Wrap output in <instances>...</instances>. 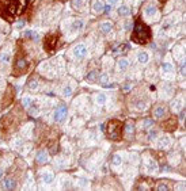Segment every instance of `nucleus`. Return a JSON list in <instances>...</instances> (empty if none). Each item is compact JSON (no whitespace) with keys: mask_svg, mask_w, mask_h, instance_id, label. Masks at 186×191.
Returning a JSON list of instances; mask_svg holds the SVG:
<instances>
[{"mask_svg":"<svg viewBox=\"0 0 186 191\" xmlns=\"http://www.w3.org/2000/svg\"><path fill=\"white\" fill-rule=\"evenodd\" d=\"M83 26H84V23H83V20H75L74 22V25H72V30H80V29H83Z\"/></svg>","mask_w":186,"mask_h":191,"instance_id":"obj_20","label":"nucleus"},{"mask_svg":"<svg viewBox=\"0 0 186 191\" xmlns=\"http://www.w3.org/2000/svg\"><path fill=\"white\" fill-rule=\"evenodd\" d=\"M128 68H129V61L126 58H120L118 62H117V69L120 72H125Z\"/></svg>","mask_w":186,"mask_h":191,"instance_id":"obj_8","label":"nucleus"},{"mask_svg":"<svg viewBox=\"0 0 186 191\" xmlns=\"http://www.w3.org/2000/svg\"><path fill=\"white\" fill-rule=\"evenodd\" d=\"M56 45H57V35H55V34H50V35H48L45 38V49L48 52H53L56 49Z\"/></svg>","mask_w":186,"mask_h":191,"instance_id":"obj_5","label":"nucleus"},{"mask_svg":"<svg viewBox=\"0 0 186 191\" xmlns=\"http://www.w3.org/2000/svg\"><path fill=\"white\" fill-rule=\"evenodd\" d=\"M84 4V0H72V7L74 8H82Z\"/></svg>","mask_w":186,"mask_h":191,"instance_id":"obj_24","label":"nucleus"},{"mask_svg":"<svg viewBox=\"0 0 186 191\" xmlns=\"http://www.w3.org/2000/svg\"><path fill=\"white\" fill-rule=\"evenodd\" d=\"M113 29V25L110 22H103L102 25H101V31L103 33V34H107V33H110Z\"/></svg>","mask_w":186,"mask_h":191,"instance_id":"obj_13","label":"nucleus"},{"mask_svg":"<svg viewBox=\"0 0 186 191\" xmlns=\"http://www.w3.org/2000/svg\"><path fill=\"white\" fill-rule=\"evenodd\" d=\"M156 11L158 10H156V7H155V6H147V7H145V15L150 16V18L156 15Z\"/></svg>","mask_w":186,"mask_h":191,"instance_id":"obj_15","label":"nucleus"},{"mask_svg":"<svg viewBox=\"0 0 186 191\" xmlns=\"http://www.w3.org/2000/svg\"><path fill=\"white\" fill-rule=\"evenodd\" d=\"M159 1H160V3H164V1H167V0H159Z\"/></svg>","mask_w":186,"mask_h":191,"instance_id":"obj_41","label":"nucleus"},{"mask_svg":"<svg viewBox=\"0 0 186 191\" xmlns=\"http://www.w3.org/2000/svg\"><path fill=\"white\" fill-rule=\"evenodd\" d=\"M0 61H1V62H8V61H10V54L1 53L0 54Z\"/></svg>","mask_w":186,"mask_h":191,"instance_id":"obj_27","label":"nucleus"},{"mask_svg":"<svg viewBox=\"0 0 186 191\" xmlns=\"http://www.w3.org/2000/svg\"><path fill=\"white\" fill-rule=\"evenodd\" d=\"M120 3V0H109V4L110 6H116V4Z\"/></svg>","mask_w":186,"mask_h":191,"instance_id":"obj_36","label":"nucleus"},{"mask_svg":"<svg viewBox=\"0 0 186 191\" xmlns=\"http://www.w3.org/2000/svg\"><path fill=\"white\" fill-rule=\"evenodd\" d=\"M181 75H185V67H183V65L181 67Z\"/></svg>","mask_w":186,"mask_h":191,"instance_id":"obj_39","label":"nucleus"},{"mask_svg":"<svg viewBox=\"0 0 186 191\" xmlns=\"http://www.w3.org/2000/svg\"><path fill=\"white\" fill-rule=\"evenodd\" d=\"M118 15H121V16H128V15H131V10H129V7L121 6L118 8Z\"/></svg>","mask_w":186,"mask_h":191,"instance_id":"obj_18","label":"nucleus"},{"mask_svg":"<svg viewBox=\"0 0 186 191\" xmlns=\"http://www.w3.org/2000/svg\"><path fill=\"white\" fill-rule=\"evenodd\" d=\"M96 75H98V72H96V70H91L90 73L87 75V80H90V81L96 80Z\"/></svg>","mask_w":186,"mask_h":191,"instance_id":"obj_25","label":"nucleus"},{"mask_svg":"<svg viewBox=\"0 0 186 191\" xmlns=\"http://www.w3.org/2000/svg\"><path fill=\"white\" fill-rule=\"evenodd\" d=\"M148 169H150V171H155V169H156V163L150 161V164H148Z\"/></svg>","mask_w":186,"mask_h":191,"instance_id":"obj_30","label":"nucleus"},{"mask_svg":"<svg viewBox=\"0 0 186 191\" xmlns=\"http://www.w3.org/2000/svg\"><path fill=\"white\" fill-rule=\"evenodd\" d=\"M27 60H26L25 57H18L15 61V65H14V73L15 75H19V73H23V72H26V69H27Z\"/></svg>","mask_w":186,"mask_h":191,"instance_id":"obj_4","label":"nucleus"},{"mask_svg":"<svg viewBox=\"0 0 186 191\" xmlns=\"http://www.w3.org/2000/svg\"><path fill=\"white\" fill-rule=\"evenodd\" d=\"M131 26H132L131 23H129V22H126V23H125V29H126V30H129V29H131Z\"/></svg>","mask_w":186,"mask_h":191,"instance_id":"obj_38","label":"nucleus"},{"mask_svg":"<svg viewBox=\"0 0 186 191\" xmlns=\"http://www.w3.org/2000/svg\"><path fill=\"white\" fill-rule=\"evenodd\" d=\"M37 86H38V83H37V80H33V81H30V84H29L30 89H35V88H37Z\"/></svg>","mask_w":186,"mask_h":191,"instance_id":"obj_31","label":"nucleus"},{"mask_svg":"<svg viewBox=\"0 0 186 191\" xmlns=\"http://www.w3.org/2000/svg\"><path fill=\"white\" fill-rule=\"evenodd\" d=\"M106 100H107V98H106L105 94H96L95 95V102L98 105H105Z\"/></svg>","mask_w":186,"mask_h":191,"instance_id":"obj_17","label":"nucleus"},{"mask_svg":"<svg viewBox=\"0 0 186 191\" xmlns=\"http://www.w3.org/2000/svg\"><path fill=\"white\" fill-rule=\"evenodd\" d=\"M74 54L76 58H83L84 56L87 54V49L84 45H77V46H75L74 49Z\"/></svg>","mask_w":186,"mask_h":191,"instance_id":"obj_7","label":"nucleus"},{"mask_svg":"<svg viewBox=\"0 0 186 191\" xmlns=\"http://www.w3.org/2000/svg\"><path fill=\"white\" fill-rule=\"evenodd\" d=\"M26 7V0H0V16L12 20Z\"/></svg>","mask_w":186,"mask_h":191,"instance_id":"obj_1","label":"nucleus"},{"mask_svg":"<svg viewBox=\"0 0 186 191\" xmlns=\"http://www.w3.org/2000/svg\"><path fill=\"white\" fill-rule=\"evenodd\" d=\"M131 88H132V87L129 86V84H126V86H125V88H124V91H125V92H128V91H129V89H131Z\"/></svg>","mask_w":186,"mask_h":191,"instance_id":"obj_37","label":"nucleus"},{"mask_svg":"<svg viewBox=\"0 0 186 191\" xmlns=\"http://www.w3.org/2000/svg\"><path fill=\"white\" fill-rule=\"evenodd\" d=\"M126 50H128V46H126V45L125 44H120V46H118V48H116V49H114V53H120V54H121L122 53V52H126Z\"/></svg>","mask_w":186,"mask_h":191,"instance_id":"obj_23","label":"nucleus"},{"mask_svg":"<svg viewBox=\"0 0 186 191\" xmlns=\"http://www.w3.org/2000/svg\"><path fill=\"white\" fill-rule=\"evenodd\" d=\"M148 137H150V138L156 137V131H155V130H150V133H148Z\"/></svg>","mask_w":186,"mask_h":191,"instance_id":"obj_35","label":"nucleus"},{"mask_svg":"<svg viewBox=\"0 0 186 191\" xmlns=\"http://www.w3.org/2000/svg\"><path fill=\"white\" fill-rule=\"evenodd\" d=\"M63 94H64V96H71V94H72V89H71L69 86H67L64 88V91H63Z\"/></svg>","mask_w":186,"mask_h":191,"instance_id":"obj_29","label":"nucleus"},{"mask_svg":"<svg viewBox=\"0 0 186 191\" xmlns=\"http://www.w3.org/2000/svg\"><path fill=\"white\" fill-rule=\"evenodd\" d=\"M156 190H159V191H162V190L167 191V190H170V187H168V186H166V183H159V186H156Z\"/></svg>","mask_w":186,"mask_h":191,"instance_id":"obj_28","label":"nucleus"},{"mask_svg":"<svg viewBox=\"0 0 186 191\" xmlns=\"http://www.w3.org/2000/svg\"><path fill=\"white\" fill-rule=\"evenodd\" d=\"M164 114H166V108H164L163 106H158V107L155 108V111H154L155 118H163Z\"/></svg>","mask_w":186,"mask_h":191,"instance_id":"obj_12","label":"nucleus"},{"mask_svg":"<svg viewBox=\"0 0 186 191\" xmlns=\"http://www.w3.org/2000/svg\"><path fill=\"white\" fill-rule=\"evenodd\" d=\"M122 130H124V123L118 119H112L106 125V134L110 140H120L122 137Z\"/></svg>","mask_w":186,"mask_h":191,"instance_id":"obj_3","label":"nucleus"},{"mask_svg":"<svg viewBox=\"0 0 186 191\" xmlns=\"http://www.w3.org/2000/svg\"><path fill=\"white\" fill-rule=\"evenodd\" d=\"M133 129H135V127H133V125H128V126H126V133L132 134V133H133Z\"/></svg>","mask_w":186,"mask_h":191,"instance_id":"obj_33","label":"nucleus"},{"mask_svg":"<svg viewBox=\"0 0 186 191\" xmlns=\"http://www.w3.org/2000/svg\"><path fill=\"white\" fill-rule=\"evenodd\" d=\"M185 118V111H181V119H183Z\"/></svg>","mask_w":186,"mask_h":191,"instance_id":"obj_40","label":"nucleus"},{"mask_svg":"<svg viewBox=\"0 0 186 191\" xmlns=\"http://www.w3.org/2000/svg\"><path fill=\"white\" fill-rule=\"evenodd\" d=\"M158 144H159V148H166L167 145L170 144V138L164 136V137H162L160 140H159V142H158Z\"/></svg>","mask_w":186,"mask_h":191,"instance_id":"obj_19","label":"nucleus"},{"mask_svg":"<svg viewBox=\"0 0 186 191\" xmlns=\"http://www.w3.org/2000/svg\"><path fill=\"white\" fill-rule=\"evenodd\" d=\"M110 11H112V6H110V4H107V6H105V8H103V12H110Z\"/></svg>","mask_w":186,"mask_h":191,"instance_id":"obj_34","label":"nucleus"},{"mask_svg":"<svg viewBox=\"0 0 186 191\" xmlns=\"http://www.w3.org/2000/svg\"><path fill=\"white\" fill-rule=\"evenodd\" d=\"M148 58H150V57H148L147 52H139V53H137V60L140 61L141 64H145L148 61Z\"/></svg>","mask_w":186,"mask_h":191,"instance_id":"obj_16","label":"nucleus"},{"mask_svg":"<svg viewBox=\"0 0 186 191\" xmlns=\"http://www.w3.org/2000/svg\"><path fill=\"white\" fill-rule=\"evenodd\" d=\"M103 8H105V4H103L102 0H96L95 3L93 4V11L96 14H101L103 12Z\"/></svg>","mask_w":186,"mask_h":191,"instance_id":"obj_11","label":"nucleus"},{"mask_svg":"<svg viewBox=\"0 0 186 191\" xmlns=\"http://www.w3.org/2000/svg\"><path fill=\"white\" fill-rule=\"evenodd\" d=\"M121 163H122V159L120 155H114V156H113V164H114V166H120Z\"/></svg>","mask_w":186,"mask_h":191,"instance_id":"obj_26","label":"nucleus"},{"mask_svg":"<svg viewBox=\"0 0 186 191\" xmlns=\"http://www.w3.org/2000/svg\"><path fill=\"white\" fill-rule=\"evenodd\" d=\"M67 106H60V107L56 108L55 111V121L57 122H61L63 119H65V117H67Z\"/></svg>","mask_w":186,"mask_h":191,"instance_id":"obj_6","label":"nucleus"},{"mask_svg":"<svg viewBox=\"0 0 186 191\" xmlns=\"http://www.w3.org/2000/svg\"><path fill=\"white\" fill-rule=\"evenodd\" d=\"M48 160H49L48 152H45V150H41V152H38V155H37V163H39V164H44V163H46Z\"/></svg>","mask_w":186,"mask_h":191,"instance_id":"obj_9","label":"nucleus"},{"mask_svg":"<svg viewBox=\"0 0 186 191\" xmlns=\"http://www.w3.org/2000/svg\"><path fill=\"white\" fill-rule=\"evenodd\" d=\"M53 180H55V176H53V174H50V172L44 174V176H42V182H44L45 184H52Z\"/></svg>","mask_w":186,"mask_h":191,"instance_id":"obj_14","label":"nucleus"},{"mask_svg":"<svg viewBox=\"0 0 186 191\" xmlns=\"http://www.w3.org/2000/svg\"><path fill=\"white\" fill-rule=\"evenodd\" d=\"M151 39V30L145 25L141 19H137L135 22V27H133V34H132V41H135L136 44L144 45L150 42Z\"/></svg>","mask_w":186,"mask_h":191,"instance_id":"obj_2","label":"nucleus"},{"mask_svg":"<svg viewBox=\"0 0 186 191\" xmlns=\"http://www.w3.org/2000/svg\"><path fill=\"white\" fill-rule=\"evenodd\" d=\"M152 123H154V121H152V119H145L144 126L145 127H150V126H152Z\"/></svg>","mask_w":186,"mask_h":191,"instance_id":"obj_32","label":"nucleus"},{"mask_svg":"<svg viewBox=\"0 0 186 191\" xmlns=\"http://www.w3.org/2000/svg\"><path fill=\"white\" fill-rule=\"evenodd\" d=\"M3 187L6 188V190H14V188L16 187V182L11 178H7L6 180L3 182Z\"/></svg>","mask_w":186,"mask_h":191,"instance_id":"obj_10","label":"nucleus"},{"mask_svg":"<svg viewBox=\"0 0 186 191\" xmlns=\"http://www.w3.org/2000/svg\"><path fill=\"white\" fill-rule=\"evenodd\" d=\"M22 105H23V107H26V108L31 107V105H33V99L29 98V96H26V98H23Z\"/></svg>","mask_w":186,"mask_h":191,"instance_id":"obj_22","label":"nucleus"},{"mask_svg":"<svg viewBox=\"0 0 186 191\" xmlns=\"http://www.w3.org/2000/svg\"><path fill=\"white\" fill-rule=\"evenodd\" d=\"M162 69H163V72H173L174 65L170 62H164L163 65H162Z\"/></svg>","mask_w":186,"mask_h":191,"instance_id":"obj_21","label":"nucleus"}]
</instances>
